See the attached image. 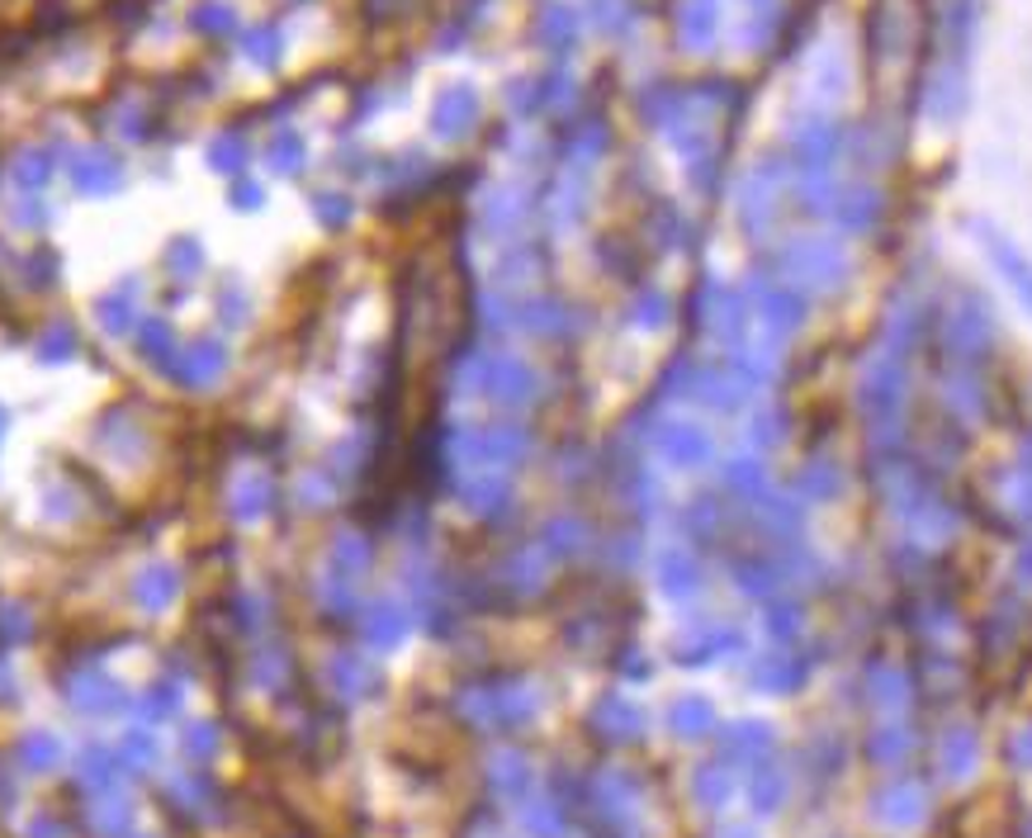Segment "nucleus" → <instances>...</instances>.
<instances>
[{
  "label": "nucleus",
  "instance_id": "393cba45",
  "mask_svg": "<svg viewBox=\"0 0 1032 838\" xmlns=\"http://www.w3.org/2000/svg\"><path fill=\"white\" fill-rule=\"evenodd\" d=\"M370 564V545L361 541V536H336V545H332V578H342V583H351V578H361V568Z\"/></svg>",
  "mask_w": 1032,
  "mask_h": 838
},
{
  "label": "nucleus",
  "instance_id": "5701e85b",
  "mask_svg": "<svg viewBox=\"0 0 1032 838\" xmlns=\"http://www.w3.org/2000/svg\"><path fill=\"white\" fill-rule=\"evenodd\" d=\"M95 317H100V332H110V336L133 332V323H138V309H133V284H123V290L104 294V299H100V309H95Z\"/></svg>",
  "mask_w": 1032,
  "mask_h": 838
},
{
  "label": "nucleus",
  "instance_id": "aec40b11",
  "mask_svg": "<svg viewBox=\"0 0 1032 838\" xmlns=\"http://www.w3.org/2000/svg\"><path fill=\"white\" fill-rule=\"evenodd\" d=\"M71 181H77L85 194H110L119 185V162L104 152H85L71 162Z\"/></svg>",
  "mask_w": 1032,
  "mask_h": 838
},
{
  "label": "nucleus",
  "instance_id": "f257e3e1",
  "mask_svg": "<svg viewBox=\"0 0 1032 838\" xmlns=\"http://www.w3.org/2000/svg\"><path fill=\"white\" fill-rule=\"evenodd\" d=\"M526 451H530V436H526V426H516V422L469 426V432L455 436L459 465H469L478 474H493V470H503V465H516Z\"/></svg>",
  "mask_w": 1032,
  "mask_h": 838
},
{
  "label": "nucleus",
  "instance_id": "72a5a7b5",
  "mask_svg": "<svg viewBox=\"0 0 1032 838\" xmlns=\"http://www.w3.org/2000/svg\"><path fill=\"white\" fill-rule=\"evenodd\" d=\"M271 162H275L280 171H299V166H304V142H299V133L284 129V133L271 142Z\"/></svg>",
  "mask_w": 1032,
  "mask_h": 838
},
{
  "label": "nucleus",
  "instance_id": "2f4dec72",
  "mask_svg": "<svg viewBox=\"0 0 1032 838\" xmlns=\"http://www.w3.org/2000/svg\"><path fill=\"white\" fill-rule=\"evenodd\" d=\"M39 355H43V361L48 365H58V361H71V355H77V332H71V327H48L43 336H39Z\"/></svg>",
  "mask_w": 1032,
  "mask_h": 838
},
{
  "label": "nucleus",
  "instance_id": "f8f14e48",
  "mask_svg": "<svg viewBox=\"0 0 1032 838\" xmlns=\"http://www.w3.org/2000/svg\"><path fill=\"white\" fill-rule=\"evenodd\" d=\"M839 148H843V129L833 119H806L796 129V152L810 171H824L839 157Z\"/></svg>",
  "mask_w": 1032,
  "mask_h": 838
},
{
  "label": "nucleus",
  "instance_id": "e433bc0d",
  "mask_svg": "<svg viewBox=\"0 0 1032 838\" xmlns=\"http://www.w3.org/2000/svg\"><path fill=\"white\" fill-rule=\"evenodd\" d=\"M71 697H77L81 706H110L114 701V687H104L100 677H85L81 687H71Z\"/></svg>",
  "mask_w": 1032,
  "mask_h": 838
},
{
  "label": "nucleus",
  "instance_id": "a211bd4d",
  "mask_svg": "<svg viewBox=\"0 0 1032 838\" xmlns=\"http://www.w3.org/2000/svg\"><path fill=\"white\" fill-rule=\"evenodd\" d=\"M512 327H526L536 336H555L568 327V309L555 299H530V303H516L512 309Z\"/></svg>",
  "mask_w": 1032,
  "mask_h": 838
},
{
  "label": "nucleus",
  "instance_id": "4c0bfd02",
  "mask_svg": "<svg viewBox=\"0 0 1032 838\" xmlns=\"http://www.w3.org/2000/svg\"><path fill=\"white\" fill-rule=\"evenodd\" d=\"M370 635L398 639V635H403V616H398V606H380V612L370 616Z\"/></svg>",
  "mask_w": 1032,
  "mask_h": 838
},
{
  "label": "nucleus",
  "instance_id": "b1692460",
  "mask_svg": "<svg viewBox=\"0 0 1032 838\" xmlns=\"http://www.w3.org/2000/svg\"><path fill=\"white\" fill-rule=\"evenodd\" d=\"M716 24H720V10L710 6V0H691V6L682 10V43L687 48H710Z\"/></svg>",
  "mask_w": 1032,
  "mask_h": 838
},
{
  "label": "nucleus",
  "instance_id": "79ce46f5",
  "mask_svg": "<svg viewBox=\"0 0 1032 838\" xmlns=\"http://www.w3.org/2000/svg\"><path fill=\"white\" fill-rule=\"evenodd\" d=\"M10 432V413H6V407H0V436H6Z\"/></svg>",
  "mask_w": 1032,
  "mask_h": 838
},
{
  "label": "nucleus",
  "instance_id": "6ab92c4d",
  "mask_svg": "<svg viewBox=\"0 0 1032 838\" xmlns=\"http://www.w3.org/2000/svg\"><path fill=\"white\" fill-rule=\"evenodd\" d=\"M227 512L237 516V522H261L265 512H271V478L265 474H242L233 484V503Z\"/></svg>",
  "mask_w": 1032,
  "mask_h": 838
},
{
  "label": "nucleus",
  "instance_id": "58836bf2",
  "mask_svg": "<svg viewBox=\"0 0 1032 838\" xmlns=\"http://www.w3.org/2000/svg\"><path fill=\"white\" fill-rule=\"evenodd\" d=\"M0 630H6L10 639H20V635H29V616L20 612V606H0Z\"/></svg>",
  "mask_w": 1032,
  "mask_h": 838
},
{
  "label": "nucleus",
  "instance_id": "f3484780",
  "mask_svg": "<svg viewBox=\"0 0 1032 838\" xmlns=\"http://www.w3.org/2000/svg\"><path fill=\"white\" fill-rule=\"evenodd\" d=\"M658 583H664L668 597H687L691 587L701 583V568H697V559H691L682 545H668L664 555H658Z\"/></svg>",
  "mask_w": 1032,
  "mask_h": 838
},
{
  "label": "nucleus",
  "instance_id": "f704fd0d",
  "mask_svg": "<svg viewBox=\"0 0 1032 838\" xmlns=\"http://www.w3.org/2000/svg\"><path fill=\"white\" fill-rule=\"evenodd\" d=\"M213 166H219V171H242L246 166V142L219 138V142H213Z\"/></svg>",
  "mask_w": 1032,
  "mask_h": 838
},
{
  "label": "nucleus",
  "instance_id": "a878e982",
  "mask_svg": "<svg viewBox=\"0 0 1032 838\" xmlns=\"http://www.w3.org/2000/svg\"><path fill=\"white\" fill-rule=\"evenodd\" d=\"M536 29H540L545 48H568V43L578 39V14L568 10V6H545L540 20H536Z\"/></svg>",
  "mask_w": 1032,
  "mask_h": 838
},
{
  "label": "nucleus",
  "instance_id": "2eb2a0df",
  "mask_svg": "<svg viewBox=\"0 0 1032 838\" xmlns=\"http://www.w3.org/2000/svg\"><path fill=\"white\" fill-rule=\"evenodd\" d=\"M175 593H181V578H175L171 564H148L133 578V597H138V606H148V612H162V606H171Z\"/></svg>",
  "mask_w": 1032,
  "mask_h": 838
},
{
  "label": "nucleus",
  "instance_id": "cd10ccee",
  "mask_svg": "<svg viewBox=\"0 0 1032 838\" xmlns=\"http://www.w3.org/2000/svg\"><path fill=\"white\" fill-rule=\"evenodd\" d=\"M540 536H545V549H555V555H574V549H583V541H587V526L578 522V516H555Z\"/></svg>",
  "mask_w": 1032,
  "mask_h": 838
},
{
  "label": "nucleus",
  "instance_id": "ea45409f",
  "mask_svg": "<svg viewBox=\"0 0 1032 838\" xmlns=\"http://www.w3.org/2000/svg\"><path fill=\"white\" fill-rule=\"evenodd\" d=\"M43 175H48V162L39 157V162H20V181L24 185H43Z\"/></svg>",
  "mask_w": 1032,
  "mask_h": 838
},
{
  "label": "nucleus",
  "instance_id": "423d86ee",
  "mask_svg": "<svg viewBox=\"0 0 1032 838\" xmlns=\"http://www.w3.org/2000/svg\"><path fill=\"white\" fill-rule=\"evenodd\" d=\"M753 290H758V323H762V332L791 336L800 323H806V294H800L796 284H781L777 275H768V280L758 275Z\"/></svg>",
  "mask_w": 1032,
  "mask_h": 838
},
{
  "label": "nucleus",
  "instance_id": "c85d7f7f",
  "mask_svg": "<svg viewBox=\"0 0 1032 838\" xmlns=\"http://www.w3.org/2000/svg\"><path fill=\"white\" fill-rule=\"evenodd\" d=\"M630 323L639 332H658V327H668V299L658 294V290H645L635 299V309H630Z\"/></svg>",
  "mask_w": 1032,
  "mask_h": 838
},
{
  "label": "nucleus",
  "instance_id": "a19ab883",
  "mask_svg": "<svg viewBox=\"0 0 1032 838\" xmlns=\"http://www.w3.org/2000/svg\"><path fill=\"white\" fill-rule=\"evenodd\" d=\"M237 209H256V204H265V190L261 185H237V200H233Z\"/></svg>",
  "mask_w": 1032,
  "mask_h": 838
},
{
  "label": "nucleus",
  "instance_id": "20e7f679",
  "mask_svg": "<svg viewBox=\"0 0 1032 838\" xmlns=\"http://www.w3.org/2000/svg\"><path fill=\"white\" fill-rule=\"evenodd\" d=\"M787 275L806 290H839L848 280V261L839 252V242L829 238H796L787 246Z\"/></svg>",
  "mask_w": 1032,
  "mask_h": 838
},
{
  "label": "nucleus",
  "instance_id": "6e6552de",
  "mask_svg": "<svg viewBox=\"0 0 1032 838\" xmlns=\"http://www.w3.org/2000/svg\"><path fill=\"white\" fill-rule=\"evenodd\" d=\"M981 246H985V256L994 261V271L1004 275V284L1019 294V303L1032 313V261L1000 233V228H985V223H981Z\"/></svg>",
  "mask_w": 1032,
  "mask_h": 838
},
{
  "label": "nucleus",
  "instance_id": "9b49d317",
  "mask_svg": "<svg viewBox=\"0 0 1032 838\" xmlns=\"http://www.w3.org/2000/svg\"><path fill=\"white\" fill-rule=\"evenodd\" d=\"M701 323L710 327V336H720L725 346H743V327H749V309L735 290H706V309H701Z\"/></svg>",
  "mask_w": 1032,
  "mask_h": 838
},
{
  "label": "nucleus",
  "instance_id": "dca6fc26",
  "mask_svg": "<svg viewBox=\"0 0 1032 838\" xmlns=\"http://www.w3.org/2000/svg\"><path fill=\"white\" fill-rule=\"evenodd\" d=\"M465 503L474 516H503L507 512V503H512V488H507V478L503 474H478V478H469L465 488H459Z\"/></svg>",
  "mask_w": 1032,
  "mask_h": 838
},
{
  "label": "nucleus",
  "instance_id": "473e14b6",
  "mask_svg": "<svg viewBox=\"0 0 1032 838\" xmlns=\"http://www.w3.org/2000/svg\"><path fill=\"white\" fill-rule=\"evenodd\" d=\"M62 758V744L58 739H52V735H29L24 739V763H29V768H52V763H58Z\"/></svg>",
  "mask_w": 1032,
  "mask_h": 838
},
{
  "label": "nucleus",
  "instance_id": "4468645a",
  "mask_svg": "<svg viewBox=\"0 0 1032 838\" xmlns=\"http://www.w3.org/2000/svg\"><path fill=\"white\" fill-rule=\"evenodd\" d=\"M833 223L843 228V233H871L881 219V194L877 190H848L833 200Z\"/></svg>",
  "mask_w": 1032,
  "mask_h": 838
},
{
  "label": "nucleus",
  "instance_id": "c9c22d12",
  "mask_svg": "<svg viewBox=\"0 0 1032 838\" xmlns=\"http://www.w3.org/2000/svg\"><path fill=\"white\" fill-rule=\"evenodd\" d=\"M313 209H317V219H323L327 228H336V223H346L351 219V200H346V194H317V200H313Z\"/></svg>",
  "mask_w": 1032,
  "mask_h": 838
},
{
  "label": "nucleus",
  "instance_id": "39448f33",
  "mask_svg": "<svg viewBox=\"0 0 1032 838\" xmlns=\"http://www.w3.org/2000/svg\"><path fill=\"white\" fill-rule=\"evenodd\" d=\"M654 451H658V460H668L672 470H701L716 460V441H710V432L701 422L668 417V422H658V432H654Z\"/></svg>",
  "mask_w": 1032,
  "mask_h": 838
},
{
  "label": "nucleus",
  "instance_id": "1a4fd4ad",
  "mask_svg": "<svg viewBox=\"0 0 1032 838\" xmlns=\"http://www.w3.org/2000/svg\"><path fill=\"white\" fill-rule=\"evenodd\" d=\"M923 110H929V119H938V123H952L967 110V71H962L957 58L942 62L933 71V81L923 85Z\"/></svg>",
  "mask_w": 1032,
  "mask_h": 838
},
{
  "label": "nucleus",
  "instance_id": "ddd939ff",
  "mask_svg": "<svg viewBox=\"0 0 1032 838\" xmlns=\"http://www.w3.org/2000/svg\"><path fill=\"white\" fill-rule=\"evenodd\" d=\"M948 342L957 355H981L990 346V313L985 303H967V309H952L948 317Z\"/></svg>",
  "mask_w": 1032,
  "mask_h": 838
},
{
  "label": "nucleus",
  "instance_id": "f03ea898",
  "mask_svg": "<svg viewBox=\"0 0 1032 838\" xmlns=\"http://www.w3.org/2000/svg\"><path fill=\"white\" fill-rule=\"evenodd\" d=\"M536 370H530L526 361H516V355H474V365H469V388L474 394H484L493 403H503V407H522L536 398Z\"/></svg>",
  "mask_w": 1032,
  "mask_h": 838
},
{
  "label": "nucleus",
  "instance_id": "7c9ffc66",
  "mask_svg": "<svg viewBox=\"0 0 1032 838\" xmlns=\"http://www.w3.org/2000/svg\"><path fill=\"white\" fill-rule=\"evenodd\" d=\"M200 261H204V246L194 242V238H181V242H171V252H166V265H171V275H200Z\"/></svg>",
  "mask_w": 1032,
  "mask_h": 838
},
{
  "label": "nucleus",
  "instance_id": "7ed1b4c3",
  "mask_svg": "<svg viewBox=\"0 0 1032 838\" xmlns=\"http://www.w3.org/2000/svg\"><path fill=\"white\" fill-rule=\"evenodd\" d=\"M858 403L871 426L900 422V403H904V370L891 351H877L858 380Z\"/></svg>",
  "mask_w": 1032,
  "mask_h": 838
},
{
  "label": "nucleus",
  "instance_id": "bb28decb",
  "mask_svg": "<svg viewBox=\"0 0 1032 838\" xmlns=\"http://www.w3.org/2000/svg\"><path fill=\"white\" fill-rule=\"evenodd\" d=\"M138 351H142V361H152V365H171L175 361V336L171 327L162 323V317H148V323L138 327Z\"/></svg>",
  "mask_w": 1032,
  "mask_h": 838
},
{
  "label": "nucleus",
  "instance_id": "0eeeda50",
  "mask_svg": "<svg viewBox=\"0 0 1032 838\" xmlns=\"http://www.w3.org/2000/svg\"><path fill=\"white\" fill-rule=\"evenodd\" d=\"M233 365V346L223 342V336H200V342H190L181 355L171 361V374L181 380L185 388H213L223 380V370Z\"/></svg>",
  "mask_w": 1032,
  "mask_h": 838
},
{
  "label": "nucleus",
  "instance_id": "412c9836",
  "mask_svg": "<svg viewBox=\"0 0 1032 838\" xmlns=\"http://www.w3.org/2000/svg\"><path fill=\"white\" fill-rule=\"evenodd\" d=\"M725 488L735 493V497H743V503H758V497L768 493V470H762V460L735 455V460L725 465Z\"/></svg>",
  "mask_w": 1032,
  "mask_h": 838
},
{
  "label": "nucleus",
  "instance_id": "9d476101",
  "mask_svg": "<svg viewBox=\"0 0 1032 838\" xmlns=\"http://www.w3.org/2000/svg\"><path fill=\"white\" fill-rule=\"evenodd\" d=\"M474 119H478V91L474 85H465V81H455V85H446V91L436 95V110H432V129L441 133V138H465L469 129H474Z\"/></svg>",
  "mask_w": 1032,
  "mask_h": 838
},
{
  "label": "nucleus",
  "instance_id": "c756f323",
  "mask_svg": "<svg viewBox=\"0 0 1032 838\" xmlns=\"http://www.w3.org/2000/svg\"><path fill=\"white\" fill-rule=\"evenodd\" d=\"M749 436H753V445L758 451H777L781 441H787V413H758L753 417V426H749Z\"/></svg>",
  "mask_w": 1032,
  "mask_h": 838
},
{
  "label": "nucleus",
  "instance_id": "4be33fe9",
  "mask_svg": "<svg viewBox=\"0 0 1032 838\" xmlns=\"http://www.w3.org/2000/svg\"><path fill=\"white\" fill-rule=\"evenodd\" d=\"M839 488H843V470L833 460H810L800 470V503H829V497H839Z\"/></svg>",
  "mask_w": 1032,
  "mask_h": 838
}]
</instances>
